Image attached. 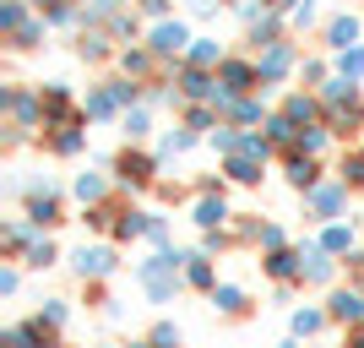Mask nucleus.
I'll list each match as a JSON object with an SVG mask.
<instances>
[{
  "label": "nucleus",
  "instance_id": "obj_1",
  "mask_svg": "<svg viewBox=\"0 0 364 348\" xmlns=\"http://www.w3.org/2000/svg\"><path fill=\"white\" fill-rule=\"evenodd\" d=\"M180 261H185V256H158V261H147V267H141V283H147L158 300H164V294H174V283H180V278H174V267H180Z\"/></svg>",
  "mask_w": 364,
  "mask_h": 348
},
{
  "label": "nucleus",
  "instance_id": "obj_2",
  "mask_svg": "<svg viewBox=\"0 0 364 348\" xmlns=\"http://www.w3.org/2000/svg\"><path fill=\"white\" fill-rule=\"evenodd\" d=\"M332 316L337 321H364V294L359 288H337L332 294Z\"/></svg>",
  "mask_w": 364,
  "mask_h": 348
},
{
  "label": "nucleus",
  "instance_id": "obj_3",
  "mask_svg": "<svg viewBox=\"0 0 364 348\" xmlns=\"http://www.w3.org/2000/svg\"><path fill=\"white\" fill-rule=\"evenodd\" d=\"M76 273H82V278L114 273V251H82V256H76Z\"/></svg>",
  "mask_w": 364,
  "mask_h": 348
},
{
  "label": "nucleus",
  "instance_id": "obj_4",
  "mask_svg": "<svg viewBox=\"0 0 364 348\" xmlns=\"http://www.w3.org/2000/svg\"><path fill=\"white\" fill-rule=\"evenodd\" d=\"M223 218H228V207H223V196H207V201H201V207H196V223L201 228H218V223H223Z\"/></svg>",
  "mask_w": 364,
  "mask_h": 348
},
{
  "label": "nucleus",
  "instance_id": "obj_5",
  "mask_svg": "<svg viewBox=\"0 0 364 348\" xmlns=\"http://www.w3.org/2000/svg\"><path fill=\"white\" fill-rule=\"evenodd\" d=\"M213 305L223 310V316H240V310H245V294H240V288H213Z\"/></svg>",
  "mask_w": 364,
  "mask_h": 348
},
{
  "label": "nucleus",
  "instance_id": "obj_6",
  "mask_svg": "<svg viewBox=\"0 0 364 348\" xmlns=\"http://www.w3.org/2000/svg\"><path fill=\"white\" fill-rule=\"evenodd\" d=\"M299 267H304V261H299V256H289V251H277V256L267 261V273H272V278H294Z\"/></svg>",
  "mask_w": 364,
  "mask_h": 348
},
{
  "label": "nucleus",
  "instance_id": "obj_7",
  "mask_svg": "<svg viewBox=\"0 0 364 348\" xmlns=\"http://www.w3.org/2000/svg\"><path fill=\"white\" fill-rule=\"evenodd\" d=\"M76 196H82V201L104 196V180H98V174H82V180H76Z\"/></svg>",
  "mask_w": 364,
  "mask_h": 348
},
{
  "label": "nucleus",
  "instance_id": "obj_8",
  "mask_svg": "<svg viewBox=\"0 0 364 348\" xmlns=\"http://www.w3.org/2000/svg\"><path fill=\"white\" fill-rule=\"evenodd\" d=\"M294 332H299V337L321 332V316H316V310H299V316H294Z\"/></svg>",
  "mask_w": 364,
  "mask_h": 348
},
{
  "label": "nucleus",
  "instance_id": "obj_9",
  "mask_svg": "<svg viewBox=\"0 0 364 348\" xmlns=\"http://www.w3.org/2000/svg\"><path fill=\"white\" fill-rule=\"evenodd\" d=\"M304 273L316 278V283H326V278H332V261H326V256H310V261H304Z\"/></svg>",
  "mask_w": 364,
  "mask_h": 348
},
{
  "label": "nucleus",
  "instance_id": "obj_10",
  "mask_svg": "<svg viewBox=\"0 0 364 348\" xmlns=\"http://www.w3.org/2000/svg\"><path fill=\"white\" fill-rule=\"evenodd\" d=\"M191 283H196V288H218V283H213V267H207V261H191Z\"/></svg>",
  "mask_w": 364,
  "mask_h": 348
},
{
  "label": "nucleus",
  "instance_id": "obj_11",
  "mask_svg": "<svg viewBox=\"0 0 364 348\" xmlns=\"http://www.w3.org/2000/svg\"><path fill=\"white\" fill-rule=\"evenodd\" d=\"M228 174H234V180H261V174H256V164H250V158H234V164H228Z\"/></svg>",
  "mask_w": 364,
  "mask_h": 348
},
{
  "label": "nucleus",
  "instance_id": "obj_12",
  "mask_svg": "<svg viewBox=\"0 0 364 348\" xmlns=\"http://www.w3.org/2000/svg\"><path fill=\"white\" fill-rule=\"evenodd\" d=\"M180 44H185L180 28H164V33H158V49H180Z\"/></svg>",
  "mask_w": 364,
  "mask_h": 348
},
{
  "label": "nucleus",
  "instance_id": "obj_13",
  "mask_svg": "<svg viewBox=\"0 0 364 348\" xmlns=\"http://www.w3.org/2000/svg\"><path fill=\"white\" fill-rule=\"evenodd\" d=\"M49 261H55V245H49V240L33 245V267H49Z\"/></svg>",
  "mask_w": 364,
  "mask_h": 348
},
{
  "label": "nucleus",
  "instance_id": "obj_14",
  "mask_svg": "<svg viewBox=\"0 0 364 348\" xmlns=\"http://www.w3.org/2000/svg\"><path fill=\"white\" fill-rule=\"evenodd\" d=\"M152 343H158V348H168V343L180 348V332H174V327H158V332H152Z\"/></svg>",
  "mask_w": 364,
  "mask_h": 348
},
{
  "label": "nucleus",
  "instance_id": "obj_15",
  "mask_svg": "<svg viewBox=\"0 0 364 348\" xmlns=\"http://www.w3.org/2000/svg\"><path fill=\"white\" fill-rule=\"evenodd\" d=\"M33 218H38V223H55V201H33Z\"/></svg>",
  "mask_w": 364,
  "mask_h": 348
},
{
  "label": "nucleus",
  "instance_id": "obj_16",
  "mask_svg": "<svg viewBox=\"0 0 364 348\" xmlns=\"http://www.w3.org/2000/svg\"><path fill=\"white\" fill-rule=\"evenodd\" d=\"M326 251H348V228H332V234H326Z\"/></svg>",
  "mask_w": 364,
  "mask_h": 348
},
{
  "label": "nucleus",
  "instance_id": "obj_17",
  "mask_svg": "<svg viewBox=\"0 0 364 348\" xmlns=\"http://www.w3.org/2000/svg\"><path fill=\"white\" fill-rule=\"evenodd\" d=\"M44 321H49V327H55V321H65V305H60V300H49V305H44Z\"/></svg>",
  "mask_w": 364,
  "mask_h": 348
},
{
  "label": "nucleus",
  "instance_id": "obj_18",
  "mask_svg": "<svg viewBox=\"0 0 364 348\" xmlns=\"http://www.w3.org/2000/svg\"><path fill=\"white\" fill-rule=\"evenodd\" d=\"M337 201H343L337 191H321V196H316V207H321V212H337Z\"/></svg>",
  "mask_w": 364,
  "mask_h": 348
},
{
  "label": "nucleus",
  "instance_id": "obj_19",
  "mask_svg": "<svg viewBox=\"0 0 364 348\" xmlns=\"http://www.w3.org/2000/svg\"><path fill=\"white\" fill-rule=\"evenodd\" d=\"M359 348H364V343H359Z\"/></svg>",
  "mask_w": 364,
  "mask_h": 348
}]
</instances>
